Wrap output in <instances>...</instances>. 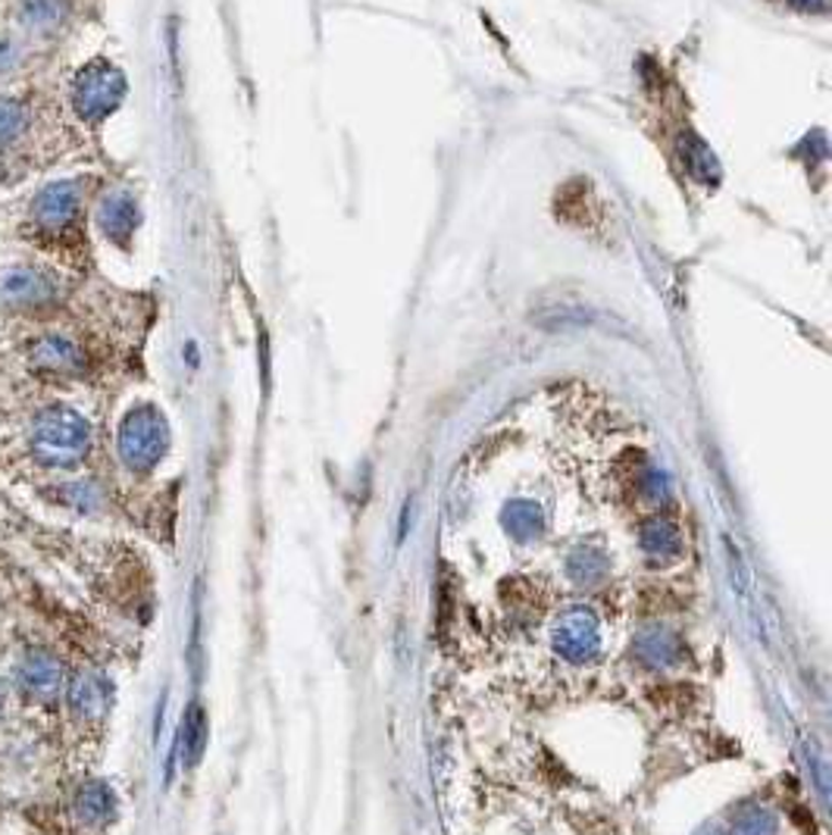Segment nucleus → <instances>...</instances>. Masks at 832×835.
Segmentation results:
<instances>
[{"label": "nucleus", "mask_w": 832, "mask_h": 835, "mask_svg": "<svg viewBox=\"0 0 832 835\" xmlns=\"http://www.w3.org/2000/svg\"><path fill=\"white\" fill-rule=\"evenodd\" d=\"M32 357H35V363H38L41 370H48V373H73V370H78V363H82L76 345L66 341V338H60V335L38 341Z\"/></svg>", "instance_id": "nucleus-6"}, {"label": "nucleus", "mask_w": 832, "mask_h": 835, "mask_svg": "<svg viewBox=\"0 0 832 835\" xmlns=\"http://www.w3.org/2000/svg\"><path fill=\"white\" fill-rule=\"evenodd\" d=\"M788 3H795V7H802V10H827L830 7V0H788Z\"/></svg>", "instance_id": "nucleus-13"}, {"label": "nucleus", "mask_w": 832, "mask_h": 835, "mask_svg": "<svg viewBox=\"0 0 832 835\" xmlns=\"http://www.w3.org/2000/svg\"><path fill=\"white\" fill-rule=\"evenodd\" d=\"M88 423L70 407H48L32 426V454L45 466H76L88 451Z\"/></svg>", "instance_id": "nucleus-1"}, {"label": "nucleus", "mask_w": 832, "mask_h": 835, "mask_svg": "<svg viewBox=\"0 0 832 835\" xmlns=\"http://www.w3.org/2000/svg\"><path fill=\"white\" fill-rule=\"evenodd\" d=\"M63 666L48 651H28L16 666V685L35 701H51L63 691Z\"/></svg>", "instance_id": "nucleus-4"}, {"label": "nucleus", "mask_w": 832, "mask_h": 835, "mask_svg": "<svg viewBox=\"0 0 832 835\" xmlns=\"http://www.w3.org/2000/svg\"><path fill=\"white\" fill-rule=\"evenodd\" d=\"M680 153L682 163H685V173L695 182H717L720 178V160L713 157V151L707 148L698 135H685Z\"/></svg>", "instance_id": "nucleus-7"}, {"label": "nucleus", "mask_w": 832, "mask_h": 835, "mask_svg": "<svg viewBox=\"0 0 832 835\" xmlns=\"http://www.w3.org/2000/svg\"><path fill=\"white\" fill-rule=\"evenodd\" d=\"M110 808H113V801H110V792H107L103 785L91 783L88 788H82V792H78L76 810L82 820H88V823H101V817Z\"/></svg>", "instance_id": "nucleus-11"}, {"label": "nucleus", "mask_w": 832, "mask_h": 835, "mask_svg": "<svg viewBox=\"0 0 832 835\" xmlns=\"http://www.w3.org/2000/svg\"><path fill=\"white\" fill-rule=\"evenodd\" d=\"M103 705H107V685L98 676L85 673V676L73 680V685H70V708L76 710L78 716H98Z\"/></svg>", "instance_id": "nucleus-9"}, {"label": "nucleus", "mask_w": 832, "mask_h": 835, "mask_svg": "<svg viewBox=\"0 0 832 835\" xmlns=\"http://www.w3.org/2000/svg\"><path fill=\"white\" fill-rule=\"evenodd\" d=\"M76 213V188L73 185H51L38 203H35V216L45 223V226H63L70 223Z\"/></svg>", "instance_id": "nucleus-5"}, {"label": "nucleus", "mask_w": 832, "mask_h": 835, "mask_svg": "<svg viewBox=\"0 0 832 835\" xmlns=\"http://www.w3.org/2000/svg\"><path fill=\"white\" fill-rule=\"evenodd\" d=\"M135 220H138V213H135L132 198H126V195L107 198V203H103L101 210V223L113 238H123L126 232H132V228H135Z\"/></svg>", "instance_id": "nucleus-10"}, {"label": "nucleus", "mask_w": 832, "mask_h": 835, "mask_svg": "<svg viewBox=\"0 0 832 835\" xmlns=\"http://www.w3.org/2000/svg\"><path fill=\"white\" fill-rule=\"evenodd\" d=\"M23 128V107L13 101H0V145H7Z\"/></svg>", "instance_id": "nucleus-12"}, {"label": "nucleus", "mask_w": 832, "mask_h": 835, "mask_svg": "<svg viewBox=\"0 0 832 835\" xmlns=\"http://www.w3.org/2000/svg\"><path fill=\"white\" fill-rule=\"evenodd\" d=\"M123 95H126L123 76L116 70H110V66H95V70L82 73V78H78L76 103L78 110H82V116L98 120L103 113H110Z\"/></svg>", "instance_id": "nucleus-3"}, {"label": "nucleus", "mask_w": 832, "mask_h": 835, "mask_svg": "<svg viewBox=\"0 0 832 835\" xmlns=\"http://www.w3.org/2000/svg\"><path fill=\"white\" fill-rule=\"evenodd\" d=\"M45 295H48V282L28 270L10 273L0 282V298L7 304H32V301H41Z\"/></svg>", "instance_id": "nucleus-8"}, {"label": "nucleus", "mask_w": 832, "mask_h": 835, "mask_svg": "<svg viewBox=\"0 0 832 835\" xmlns=\"http://www.w3.org/2000/svg\"><path fill=\"white\" fill-rule=\"evenodd\" d=\"M166 445V426L157 416L153 407H141L128 416L120 432V451L128 466H151L157 457L163 454Z\"/></svg>", "instance_id": "nucleus-2"}]
</instances>
